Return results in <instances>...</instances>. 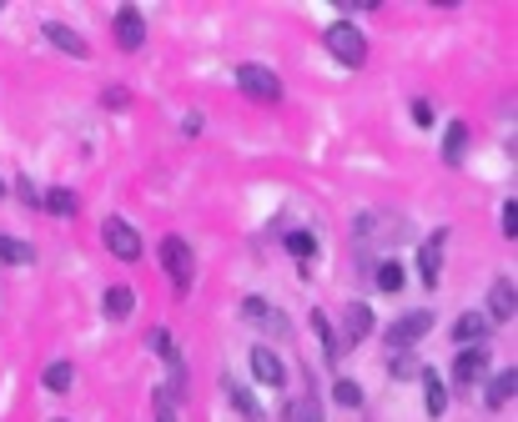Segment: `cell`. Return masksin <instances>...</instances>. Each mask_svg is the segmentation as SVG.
Returning a JSON list of instances; mask_svg holds the SVG:
<instances>
[{
  "label": "cell",
  "instance_id": "obj_5",
  "mask_svg": "<svg viewBox=\"0 0 518 422\" xmlns=\"http://www.w3.org/2000/svg\"><path fill=\"white\" fill-rule=\"evenodd\" d=\"M101 236H106V251L116 257V262H136V257H142V236H136V226H131V221L106 217Z\"/></svg>",
  "mask_w": 518,
  "mask_h": 422
},
{
  "label": "cell",
  "instance_id": "obj_35",
  "mask_svg": "<svg viewBox=\"0 0 518 422\" xmlns=\"http://www.w3.org/2000/svg\"><path fill=\"white\" fill-rule=\"evenodd\" d=\"M0 191H5V181H0Z\"/></svg>",
  "mask_w": 518,
  "mask_h": 422
},
{
  "label": "cell",
  "instance_id": "obj_15",
  "mask_svg": "<svg viewBox=\"0 0 518 422\" xmlns=\"http://www.w3.org/2000/svg\"><path fill=\"white\" fill-rule=\"evenodd\" d=\"M221 392H227V403H232V407H236V412H242L247 422H262V407H257V397H251V392L242 387V382H236L232 372L221 377Z\"/></svg>",
  "mask_w": 518,
  "mask_h": 422
},
{
  "label": "cell",
  "instance_id": "obj_10",
  "mask_svg": "<svg viewBox=\"0 0 518 422\" xmlns=\"http://www.w3.org/2000/svg\"><path fill=\"white\" fill-rule=\"evenodd\" d=\"M251 372H257V382L262 387H287V367L277 352H267V347H251Z\"/></svg>",
  "mask_w": 518,
  "mask_h": 422
},
{
  "label": "cell",
  "instance_id": "obj_13",
  "mask_svg": "<svg viewBox=\"0 0 518 422\" xmlns=\"http://www.w3.org/2000/svg\"><path fill=\"white\" fill-rule=\"evenodd\" d=\"M488 327H493V322H488L483 312H463L453 322V342L458 347H483L488 342Z\"/></svg>",
  "mask_w": 518,
  "mask_h": 422
},
{
  "label": "cell",
  "instance_id": "obj_23",
  "mask_svg": "<svg viewBox=\"0 0 518 422\" xmlns=\"http://www.w3.org/2000/svg\"><path fill=\"white\" fill-rule=\"evenodd\" d=\"M71 382H76V367L71 362H50L46 367V392H66Z\"/></svg>",
  "mask_w": 518,
  "mask_h": 422
},
{
  "label": "cell",
  "instance_id": "obj_16",
  "mask_svg": "<svg viewBox=\"0 0 518 422\" xmlns=\"http://www.w3.org/2000/svg\"><path fill=\"white\" fill-rule=\"evenodd\" d=\"M514 392H518V367H503V372L488 377L483 403H488V407H503V403H514Z\"/></svg>",
  "mask_w": 518,
  "mask_h": 422
},
{
  "label": "cell",
  "instance_id": "obj_28",
  "mask_svg": "<svg viewBox=\"0 0 518 422\" xmlns=\"http://www.w3.org/2000/svg\"><path fill=\"white\" fill-rule=\"evenodd\" d=\"M332 397H337V407H362V387H358V382H347V377H337Z\"/></svg>",
  "mask_w": 518,
  "mask_h": 422
},
{
  "label": "cell",
  "instance_id": "obj_36",
  "mask_svg": "<svg viewBox=\"0 0 518 422\" xmlns=\"http://www.w3.org/2000/svg\"><path fill=\"white\" fill-rule=\"evenodd\" d=\"M56 422H66V418H56Z\"/></svg>",
  "mask_w": 518,
  "mask_h": 422
},
{
  "label": "cell",
  "instance_id": "obj_26",
  "mask_svg": "<svg viewBox=\"0 0 518 422\" xmlns=\"http://www.w3.org/2000/svg\"><path fill=\"white\" fill-rule=\"evenodd\" d=\"M151 352H157L161 362H176V357H182V347H176V337H172L166 327H157V332H151Z\"/></svg>",
  "mask_w": 518,
  "mask_h": 422
},
{
  "label": "cell",
  "instance_id": "obj_30",
  "mask_svg": "<svg viewBox=\"0 0 518 422\" xmlns=\"http://www.w3.org/2000/svg\"><path fill=\"white\" fill-rule=\"evenodd\" d=\"M101 106L106 111H126L131 106V91H126V86H106V91H101Z\"/></svg>",
  "mask_w": 518,
  "mask_h": 422
},
{
  "label": "cell",
  "instance_id": "obj_27",
  "mask_svg": "<svg viewBox=\"0 0 518 422\" xmlns=\"http://www.w3.org/2000/svg\"><path fill=\"white\" fill-rule=\"evenodd\" d=\"M41 202H46V211H56V217H76V196H71V191H46Z\"/></svg>",
  "mask_w": 518,
  "mask_h": 422
},
{
  "label": "cell",
  "instance_id": "obj_24",
  "mask_svg": "<svg viewBox=\"0 0 518 422\" xmlns=\"http://www.w3.org/2000/svg\"><path fill=\"white\" fill-rule=\"evenodd\" d=\"M388 372H393V377H423V362L413 357V347H403V352H393Z\"/></svg>",
  "mask_w": 518,
  "mask_h": 422
},
{
  "label": "cell",
  "instance_id": "obj_7",
  "mask_svg": "<svg viewBox=\"0 0 518 422\" xmlns=\"http://www.w3.org/2000/svg\"><path fill=\"white\" fill-rule=\"evenodd\" d=\"M443 247H448V232H433L423 242V247H418V277H423V287H438V277H443Z\"/></svg>",
  "mask_w": 518,
  "mask_h": 422
},
{
  "label": "cell",
  "instance_id": "obj_14",
  "mask_svg": "<svg viewBox=\"0 0 518 422\" xmlns=\"http://www.w3.org/2000/svg\"><path fill=\"white\" fill-rule=\"evenodd\" d=\"M367 332H373V312H367V302H352V307H347V317H343V332H337V337L352 347V342H362Z\"/></svg>",
  "mask_w": 518,
  "mask_h": 422
},
{
  "label": "cell",
  "instance_id": "obj_2",
  "mask_svg": "<svg viewBox=\"0 0 518 422\" xmlns=\"http://www.w3.org/2000/svg\"><path fill=\"white\" fill-rule=\"evenodd\" d=\"M161 266H166V277H172V287L187 297L191 277H197V257H191V247L182 242V236H166L161 242Z\"/></svg>",
  "mask_w": 518,
  "mask_h": 422
},
{
  "label": "cell",
  "instance_id": "obj_18",
  "mask_svg": "<svg viewBox=\"0 0 518 422\" xmlns=\"http://www.w3.org/2000/svg\"><path fill=\"white\" fill-rule=\"evenodd\" d=\"M287 418H292V422H322V403H317V382H313V372H307V392H302L298 403L287 407Z\"/></svg>",
  "mask_w": 518,
  "mask_h": 422
},
{
  "label": "cell",
  "instance_id": "obj_32",
  "mask_svg": "<svg viewBox=\"0 0 518 422\" xmlns=\"http://www.w3.org/2000/svg\"><path fill=\"white\" fill-rule=\"evenodd\" d=\"M157 422H176V403H172V392L166 387L157 392Z\"/></svg>",
  "mask_w": 518,
  "mask_h": 422
},
{
  "label": "cell",
  "instance_id": "obj_9",
  "mask_svg": "<svg viewBox=\"0 0 518 422\" xmlns=\"http://www.w3.org/2000/svg\"><path fill=\"white\" fill-rule=\"evenodd\" d=\"M41 31H46V41H50L56 50H66L71 61H86V56H91V46H86V35H81V31H71V26H61V20H46Z\"/></svg>",
  "mask_w": 518,
  "mask_h": 422
},
{
  "label": "cell",
  "instance_id": "obj_11",
  "mask_svg": "<svg viewBox=\"0 0 518 422\" xmlns=\"http://www.w3.org/2000/svg\"><path fill=\"white\" fill-rule=\"evenodd\" d=\"M518 312V287L508 277L493 281V292H488V322H508Z\"/></svg>",
  "mask_w": 518,
  "mask_h": 422
},
{
  "label": "cell",
  "instance_id": "obj_1",
  "mask_svg": "<svg viewBox=\"0 0 518 422\" xmlns=\"http://www.w3.org/2000/svg\"><path fill=\"white\" fill-rule=\"evenodd\" d=\"M322 46L332 50V61H343L347 71H358L367 61V35L352 26V20H332L328 31H322Z\"/></svg>",
  "mask_w": 518,
  "mask_h": 422
},
{
  "label": "cell",
  "instance_id": "obj_19",
  "mask_svg": "<svg viewBox=\"0 0 518 422\" xmlns=\"http://www.w3.org/2000/svg\"><path fill=\"white\" fill-rule=\"evenodd\" d=\"M463 151H468V121H453L448 126V141H443V161L463 166Z\"/></svg>",
  "mask_w": 518,
  "mask_h": 422
},
{
  "label": "cell",
  "instance_id": "obj_6",
  "mask_svg": "<svg viewBox=\"0 0 518 422\" xmlns=\"http://www.w3.org/2000/svg\"><path fill=\"white\" fill-rule=\"evenodd\" d=\"M483 372H488V352H483V347H463V352L453 357V382H458V392L478 387V382H483Z\"/></svg>",
  "mask_w": 518,
  "mask_h": 422
},
{
  "label": "cell",
  "instance_id": "obj_25",
  "mask_svg": "<svg viewBox=\"0 0 518 422\" xmlns=\"http://www.w3.org/2000/svg\"><path fill=\"white\" fill-rule=\"evenodd\" d=\"M287 251L302 257V262H313V257H317V236L313 232H287Z\"/></svg>",
  "mask_w": 518,
  "mask_h": 422
},
{
  "label": "cell",
  "instance_id": "obj_20",
  "mask_svg": "<svg viewBox=\"0 0 518 422\" xmlns=\"http://www.w3.org/2000/svg\"><path fill=\"white\" fill-rule=\"evenodd\" d=\"M313 332L317 337H322V357L332 362V367H337V357H343V337H337V332H332V322L322 312H313Z\"/></svg>",
  "mask_w": 518,
  "mask_h": 422
},
{
  "label": "cell",
  "instance_id": "obj_4",
  "mask_svg": "<svg viewBox=\"0 0 518 422\" xmlns=\"http://www.w3.org/2000/svg\"><path fill=\"white\" fill-rule=\"evenodd\" d=\"M428 332H433V312H428V307H418V312H403L398 322H388V347H393V352H403V347L423 342Z\"/></svg>",
  "mask_w": 518,
  "mask_h": 422
},
{
  "label": "cell",
  "instance_id": "obj_33",
  "mask_svg": "<svg viewBox=\"0 0 518 422\" xmlns=\"http://www.w3.org/2000/svg\"><path fill=\"white\" fill-rule=\"evenodd\" d=\"M433 116H438V111H433V101H428V96H418V101H413V121H418V126H433Z\"/></svg>",
  "mask_w": 518,
  "mask_h": 422
},
{
  "label": "cell",
  "instance_id": "obj_29",
  "mask_svg": "<svg viewBox=\"0 0 518 422\" xmlns=\"http://www.w3.org/2000/svg\"><path fill=\"white\" fill-rule=\"evenodd\" d=\"M377 287H383V292H398V287H403V266L383 262V266H377Z\"/></svg>",
  "mask_w": 518,
  "mask_h": 422
},
{
  "label": "cell",
  "instance_id": "obj_12",
  "mask_svg": "<svg viewBox=\"0 0 518 422\" xmlns=\"http://www.w3.org/2000/svg\"><path fill=\"white\" fill-rule=\"evenodd\" d=\"M242 312H247V322H257V327H272L277 337H292V322H287L277 307H267L262 297H247V302H242Z\"/></svg>",
  "mask_w": 518,
  "mask_h": 422
},
{
  "label": "cell",
  "instance_id": "obj_8",
  "mask_svg": "<svg viewBox=\"0 0 518 422\" xmlns=\"http://www.w3.org/2000/svg\"><path fill=\"white\" fill-rule=\"evenodd\" d=\"M116 46L121 50H142L146 46V16L136 5H121L116 11Z\"/></svg>",
  "mask_w": 518,
  "mask_h": 422
},
{
  "label": "cell",
  "instance_id": "obj_22",
  "mask_svg": "<svg viewBox=\"0 0 518 422\" xmlns=\"http://www.w3.org/2000/svg\"><path fill=\"white\" fill-rule=\"evenodd\" d=\"M0 262H11V266H31V262H35V251L26 247V242H16V236H5V232H0Z\"/></svg>",
  "mask_w": 518,
  "mask_h": 422
},
{
  "label": "cell",
  "instance_id": "obj_21",
  "mask_svg": "<svg viewBox=\"0 0 518 422\" xmlns=\"http://www.w3.org/2000/svg\"><path fill=\"white\" fill-rule=\"evenodd\" d=\"M423 407H428V418H443L448 412V387L433 372H423Z\"/></svg>",
  "mask_w": 518,
  "mask_h": 422
},
{
  "label": "cell",
  "instance_id": "obj_31",
  "mask_svg": "<svg viewBox=\"0 0 518 422\" xmlns=\"http://www.w3.org/2000/svg\"><path fill=\"white\" fill-rule=\"evenodd\" d=\"M499 226H503V236H518V202H514V196L503 202V211H499Z\"/></svg>",
  "mask_w": 518,
  "mask_h": 422
},
{
  "label": "cell",
  "instance_id": "obj_3",
  "mask_svg": "<svg viewBox=\"0 0 518 422\" xmlns=\"http://www.w3.org/2000/svg\"><path fill=\"white\" fill-rule=\"evenodd\" d=\"M236 86H242L251 101H262V106H277V101H282V81L272 76L267 65H236Z\"/></svg>",
  "mask_w": 518,
  "mask_h": 422
},
{
  "label": "cell",
  "instance_id": "obj_17",
  "mask_svg": "<svg viewBox=\"0 0 518 422\" xmlns=\"http://www.w3.org/2000/svg\"><path fill=\"white\" fill-rule=\"evenodd\" d=\"M131 307H136V292H131V287H106L101 312H106L111 322H126V317H131Z\"/></svg>",
  "mask_w": 518,
  "mask_h": 422
},
{
  "label": "cell",
  "instance_id": "obj_34",
  "mask_svg": "<svg viewBox=\"0 0 518 422\" xmlns=\"http://www.w3.org/2000/svg\"><path fill=\"white\" fill-rule=\"evenodd\" d=\"M16 196H20V202H26V206H41V191H35V187H31V181H26V176H20V187H16Z\"/></svg>",
  "mask_w": 518,
  "mask_h": 422
}]
</instances>
